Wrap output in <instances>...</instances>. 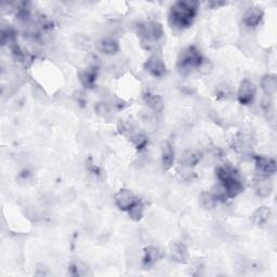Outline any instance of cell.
<instances>
[{
	"label": "cell",
	"instance_id": "cell-1",
	"mask_svg": "<svg viewBox=\"0 0 277 277\" xmlns=\"http://www.w3.org/2000/svg\"><path fill=\"white\" fill-rule=\"evenodd\" d=\"M197 11V1H178L169 11V24L177 29L188 28L194 22Z\"/></svg>",
	"mask_w": 277,
	"mask_h": 277
},
{
	"label": "cell",
	"instance_id": "cell-2",
	"mask_svg": "<svg viewBox=\"0 0 277 277\" xmlns=\"http://www.w3.org/2000/svg\"><path fill=\"white\" fill-rule=\"evenodd\" d=\"M204 63L205 60L201 51L195 46H190L180 53L177 61V67L179 72L182 74H189L193 70L201 69Z\"/></svg>",
	"mask_w": 277,
	"mask_h": 277
},
{
	"label": "cell",
	"instance_id": "cell-3",
	"mask_svg": "<svg viewBox=\"0 0 277 277\" xmlns=\"http://www.w3.org/2000/svg\"><path fill=\"white\" fill-rule=\"evenodd\" d=\"M139 35L143 44H147L146 49H150L154 44L163 39L165 35L162 25L155 21H150L141 24L139 26Z\"/></svg>",
	"mask_w": 277,
	"mask_h": 277
},
{
	"label": "cell",
	"instance_id": "cell-4",
	"mask_svg": "<svg viewBox=\"0 0 277 277\" xmlns=\"http://www.w3.org/2000/svg\"><path fill=\"white\" fill-rule=\"evenodd\" d=\"M255 169L260 178H270L276 172V162L270 157L258 156L255 159Z\"/></svg>",
	"mask_w": 277,
	"mask_h": 277
},
{
	"label": "cell",
	"instance_id": "cell-5",
	"mask_svg": "<svg viewBox=\"0 0 277 277\" xmlns=\"http://www.w3.org/2000/svg\"><path fill=\"white\" fill-rule=\"evenodd\" d=\"M144 69L155 78H162L166 74V64L159 55L154 54L144 63Z\"/></svg>",
	"mask_w": 277,
	"mask_h": 277
},
{
	"label": "cell",
	"instance_id": "cell-6",
	"mask_svg": "<svg viewBox=\"0 0 277 277\" xmlns=\"http://www.w3.org/2000/svg\"><path fill=\"white\" fill-rule=\"evenodd\" d=\"M257 90L251 81L245 79L241 82L237 91V99L242 105H250L256 98Z\"/></svg>",
	"mask_w": 277,
	"mask_h": 277
},
{
	"label": "cell",
	"instance_id": "cell-7",
	"mask_svg": "<svg viewBox=\"0 0 277 277\" xmlns=\"http://www.w3.org/2000/svg\"><path fill=\"white\" fill-rule=\"evenodd\" d=\"M137 202V197L130 190L122 189L115 195V204L122 211H128Z\"/></svg>",
	"mask_w": 277,
	"mask_h": 277
},
{
	"label": "cell",
	"instance_id": "cell-8",
	"mask_svg": "<svg viewBox=\"0 0 277 277\" xmlns=\"http://www.w3.org/2000/svg\"><path fill=\"white\" fill-rule=\"evenodd\" d=\"M263 11L259 8L254 7L246 10L243 16V22L247 27L255 28L262 22Z\"/></svg>",
	"mask_w": 277,
	"mask_h": 277
},
{
	"label": "cell",
	"instance_id": "cell-9",
	"mask_svg": "<svg viewBox=\"0 0 277 277\" xmlns=\"http://www.w3.org/2000/svg\"><path fill=\"white\" fill-rule=\"evenodd\" d=\"M96 49L103 54L113 55L119 51V43L114 38H102V39L96 42Z\"/></svg>",
	"mask_w": 277,
	"mask_h": 277
},
{
	"label": "cell",
	"instance_id": "cell-10",
	"mask_svg": "<svg viewBox=\"0 0 277 277\" xmlns=\"http://www.w3.org/2000/svg\"><path fill=\"white\" fill-rule=\"evenodd\" d=\"M170 257L171 259L178 263H185L189 260L188 248L182 243H175L170 247Z\"/></svg>",
	"mask_w": 277,
	"mask_h": 277
},
{
	"label": "cell",
	"instance_id": "cell-11",
	"mask_svg": "<svg viewBox=\"0 0 277 277\" xmlns=\"http://www.w3.org/2000/svg\"><path fill=\"white\" fill-rule=\"evenodd\" d=\"M145 104L155 113H160L164 108V101L162 96L153 91H146L143 95Z\"/></svg>",
	"mask_w": 277,
	"mask_h": 277
},
{
	"label": "cell",
	"instance_id": "cell-12",
	"mask_svg": "<svg viewBox=\"0 0 277 277\" xmlns=\"http://www.w3.org/2000/svg\"><path fill=\"white\" fill-rule=\"evenodd\" d=\"M203 158L202 153L196 150L185 151L181 156V165L185 168H192L201 163Z\"/></svg>",
	"mask_w": 277,
	"mask_h": 277
},
{
	"label": "cell",
	"instance_id": "cell-13",
	"mask_svg": "<svg viewBox=\"0 0 277 277\" xmlns=\"http://www.w3.org/2000/svg\"><path fill=\"white\" fill-rule=\"evenodd\" d=\"M163 257V253L157 247L150 246L145 248L143 256V266L145 268H151L156 262H158Z\"/></svg>",
	"mask_w": 277,
	"mask_h": 277
},
{
	"label": "cell",
	"instance_id": "cell-14",
	"mask_svg": "<svg viewBox=\"0 0 277 277\" xmlns=\"http://www.w3.org/2000/svg\"><path fill=\"white\" fill-rule=\"evenodd\" d=\"M162 163L166 169H169L175 163V149L168 141L162 144Z\"/></svg>",
	"mask_w": 277,
	"mask_h": 277
},
{
	"label": "cell",
	"instance_id": "cell-15",
	"mask_svg": "<svg viewBox=\"0 0 277 277\" xmlns=\"http://www.w3.org/2000/svg\"><path fill=\"white\" fill-rule=\"evenodd\" d=\"M78 78L82 86H85L86 88H92L96 81V70L91 67L83 68L79 72Z\"/></svg>",
	"mask_w": 277,
	"mask_h": 277
},
{
	"label": "cell",
	"instance_id": "cell-16",
	"mask_svg": "<svg viewBox=\"0 0 277 277\" xmlns=\"http://www.w3.org/2000/svg\"><path fill=\"white\" fill-rule=\"evenodd\" d=\"M261 88L266 95L272 96L276 93L277 90V79L274 75H266L261 79Z\"/></svg>",
	"mask_w": 277,
	"mask_h": 277
},
{
	"label": "cell",
	"instance_id": "cell-17",
	"mask_svg": "<svg viewBox=\"0 0 277 277\" xmlns=\"http://www.w3.org/2000/svg\"><path fill=\"white\" fill-rule=\"evenodd\" d=\"M256 192L260 197H269L273 192V184L269 178H261L256 184Z\"/></svg>",
	"mask_w": 277,
	"mask_h": 277
},
{
	"label": "cell",
	"instance_id": "cell-18",
	"mask_svg": "<svg viewBox=\"0 0 277 277\" xmlns=\"http://www.w3.org/2000/svg\"><path fill=\"white\" fill-rule=\"evenodd\" d=\"M271 214H272V212H271V209L269 207H260L255 211L253 220L258 227H263V225H266L269 222Z\"/></svg>",
	"mask_w": 277,
	"mask_h": 277
},
{
	"label": "cell",
	"instance_id": "cell-19",
	"mask_svg": "<svg viewBox=\"0 0 277 277\" xmlns=\"http://www.w3.org/2000/svg\"><path fill=\"white\" fill-rule=\"evenodd\" d=\"M127 212L133 221H140L144 214V206L142 203L138 201Z\"/></svg>",
	"mask_w": 277,
	"mask_h": 277
},
{
	"label": "cell",
	"instance_id": "cell-20",
	"mask_svg": "<svg viewBox=\"0 0 277 277\" xmlns=\"http://www.w3.org/2000/svg\"><path fill=\"white\" fill-rule=\"evenodd\" d=\"M131 141L134 145V147L137 150L141 151L143 150L144 147L146 146L147 142H149V140L145 137L143 133H134L131 135Z\"/></svg>",
	"mask_w": 277,
	"mask_h": 277
},
{
	"label": "cell",
	"instance_id": "cell-21",
	"mask_svg": "<svg viewBox=\"0 0 277 277\" xmlns=\"http://www.w3.org/2000/svg\"><path fill=\"white\" fill-rule=\"evenodd\" d=\"M217 203H218L217 199L214 196V194H212V193H208V192L202 193V195H201V204H202L203 207L210 209V208L214 207V206Z\"/></svg>",
	"mask_w": 277,
	"mask_h": 277
},
{
	"label": "cell",
	"instance_id": "cell-22",
	"mask_svg": "<svg viewBox=\"0 0 277 277\" xmlns=\"http://www.w3.org/2000/svg\"><path fill=\"white\" fill-rule=\"evenodd\" d=\"M96 111H98V113L102 115L103 117H106V115H108L109 113L108 106L105 104V103H99L98 107H96Z\"/></svg>",
	"mask_w": 277,
	"mask_h": 277
}]
</instances>
